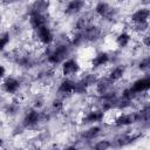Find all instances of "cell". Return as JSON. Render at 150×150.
I'll return each instance as SVG.
<instances>
[{
    "label": "cell",
    "instance_id": "1",
    "mask_svg": "<svg viewBox=\"0 0 150 150\" xmlns=\"http://www.w3.org/2000/svg\"><path fill=\"white\" fill-rule=\"evenodd\" d=\"M69 55V46L68 45H59L56 46L48 55H47V62L49 64H61Z\"/></svg>",
    "mask_w": 150,
    "mask_h": 150
},
{
    "label": "cell",
    "instance_id": "2",
    "mask_svg": "<svg viewBox=\"0 0 150 150\" xmlns=\"http://www.w3.org/2000/svg\"><path fill=\"white\" fill-rule=\"evenodd\" d=\"M61 64V73L64 77H70L80 70V64L75 59H66Z\"/></svg>",
    "mask_w": 150,
    "mask_h": 150
},
{
    "label": "cell",
    "instance_id": "3",
    "mask_svg": "<svg viewBox=\"0 0 150 150\" xmlns=\"http://www.w3.org/2000/svg\"><path fill=\"white\" fill-rule=\"evenodd\" d=\"M41 120V114L39 111V109H29L23 118H22V127L23 128H33L35 125H38V123Z\"/></svg>",
    "mask_w": 150,
    "mask_h": 150
},
{
    "label": "cell",
    "instance_id": "4",
    "mask_svg": "<svg viewBox=\"0 0 150 150\" xmlns=\"http://www.w3.org/2000/svg\"><path fill=\"white\" fill-rule=\"evenodd\" d=\"M35 33H36L38 40H39L42 45H45V46H48V45H50V43L54 41L53 32H52V29L48 27V25H45V26L40 27L39 29L35 30Z\"/></svg>",
    "mask_w": 150,
    "mask_h": 150
},
{
    "label": "cell",
    "instance_id": "5",
    "mask_svg": "<svg viewBox=\"0 0 150 150\" xmlns=\"http://www.w3.org/2000/svg\"><path fill=\"white\" fill-rule=\"evenodd\" d=\"M20 81L13 76H8L2 82V90L7 94H16L18 90L20 89Z\"/></svg>",
    "mask_w": 150,
    "mask_h": 150
},
{
    "label": "cell",
    "instance_id": "6",
    "mask_svg": "<svg viewBox=\"0 0 150 150\" xmlns=\"http://www.w3.org/2000/svg\"><path fill=\"white\" fill-rule=\"evenodd\" d=\"M137 122V115L136 112H124L120 114L115 118V124L117 127H128L132 123Z\"/></svg>",
    "mask_w": 150,
    "mask_h": 150
},
{
    "label": "cell",
    "instance_id": "7",
    "mask_svg": "<svg viewBox=\"0 0 150 150\" xmlns=\"http://www.w3.org/2000/svg\"><path fill=\"white\" fill-rule=\"evenodd\" d=\"M74 87H75V81L71 80L70 77H64L57 87V93L62 96L74 94Z\"/></svg>",
    "mask_w": 150,
    "mask_h": 150
},
{
    "label": "cell",
    "instance_id": "8",
    "mask_svg": "<svg viewBox=\"0 0 150 150\" xmlns=\"http://www.w3.org/2000/svg\"><path fill=\"white\" fill-rule=\"evenodd\" d=\"M130 88L136 93V94H142V93H146L150 88V79L149 77H141L137 79L136 81L132 82V84L130 86Z\"/></svg>",
    "mask_w": 150,
    "mask_h": 150
},
{
    "label": "cell",
    "instance_id": "9",
    "mask_svg": "<svg viewBox=\"0 0 150 150\" xmlns=\"http://www.w3.org/2000/svg\"><path fill=\"white\" fill-rule=\"evenodd\" d=\"M149 15H150L149 8H148V7H141V8L136 9V11L131 14L130 19H131V21H132L134 23H142V22H148Z\"/></svg>",
    "mask_w": 150,
    "mask_h": 150
},
{
    "label": "cell",
    "instance_id": "10",
    "mask_svg": "<svg viewBox=\"0 0 150 150\" xmlns=\"http://www.w3.org/2000/svg\"><path fill=\"white\" fill-rule=\"evenodd\" d=\"M29 25L30 27L36 30L40 27L47 25V19L45 14H39V13H29Z\"/></svg>",
    "mask_w": 150,
    "mask_h": 150
},
{
    "label": "cell",
    "instance_id": "11",
    "mask_svg": "<svg viewBox=\"0 0 150 150\" xmlns=\"http://www.w3.org/2000/svg\"><path fill=\"white\" fill-rule=\"evenodd\" d=\"M84 5V0H69L66 6V13L68 15H75L83 9Z\"/></svg>",
    "mask_w": 150,
    "mask_h": 150
},
{
    "label": "cell",
    "instance_id": "12",
    "mask_svg": "<svg viewBox=\"0 0 150 150\" xmlns=\"http://www.w3.org/2000/svg\"><path fill=\"white\" fill-rule=\"evenodd\" d=\"M110 61V55L107 52H98L91 60L93 68H100L105 64H108Z\"/></svg>",
    "mask_w": 150,
    "mask_h": 150
},
{
    "label": "cell",
    "instance_id": "13",
    "mask_svg": "<svg viewBox=\"0 0 150 150\" xmlns=\"http://www.w3.org/2000/svg\"><path fill=\"white\" fill-rule=\"evenodd\" d=\"M103 117H104L103 110H91V111L87 112V115L83 117V123H86V124L98 123V122L103 121Z\"/></svg>",
    "mask_w": 150,
    "mask_h": 150
},
{
    "label": "cell",
    "instance_id": "14",
    "mask_svg": "<svg viewBox=\"0 0 150 150\" xmlns=\"http://www.w3.org/2000/svg\"><path fill=\"white\" fill-rule=\"evenodd\" d=\"M94 11L101 18H110L112 14V8L110 7L109 4L104 2V1H100L98 4H96Z\"/></svg>",
    "mask_w": 150,
    "mask_h": 150
},
{
    "label": "cell",
    "instance_id": "15",
    "mask_svg": "<svg viewBox=\"0 0 150 150\" xmlns=\"http://www.w3.org/2000/svg\"><path fill=\"white\" fill-rule=\"evenodd\" d=\"M49 8V0H34L30 6V13H39L45 14Z\"/></svg>",
    "mask_w": 150,
    "mask_h": 150
},
{
    "label": "cell",
    "instance_id": "16",
    "mask_svg": "<svg viewBox=\"0 0 150 150\" xmlns=\"http://www.w3.org/2000/svg\"><path fill=\"white\" fill-rule=\"evenodd\" d=\"M125 73V68L123 66H115L108 74V79L111 81V82H116L118 80H121L123 77Z\"/></svg>",
    "mask_w": 150,
    "mask_h": 150
},
{
    "label": "cell",
    "instance_id": "17",
    "mask_svg": "<svg viewBox=\"0 0 150 150\" xmlns=\"http://www.w3.org/2000/svg\"><path fill=\"white\" fill-rule=\"evenodd\" d=\"M115 41H116V45H117L120 48H125V47L130 43V41H131V35H130L129 33H127V32H121V33L116 36Z\"/></svg>",
    "mask_w": 150,
    "mask_h": 150
},
{
    "label": "cell",
    "instance_id": "18",
    "mask_svg": "<svg viewBox=\"0 0 150 150\" xmlns=\"http://www.w3.org/2000/svg\"><path fill=\"white\" fill-rule=\"evenodd\" d=\"M100 131H101V128H100L98 125H93V127H90L89 129H87V130L83 131L82 137H83L84 139H87V141H91V139H94V138L100 134Z\"/></svg>",
    "mask_w": 150,
    "mask_h": 150
},
{
    "label": "cell",
    "instance_id": "19",
    "mask_svg": "<svg viewBox=\"0 0 150 150\" xmlns=\"http://www.w3.org/2000/svg\"><path fill=\"white\" fill-rule=\"evenodd\" d=\"M11 41V35L8 32H2L0 33V52L5 50V48L7 47V45Z\"/></svg>",
    "mask_w": 150,
    "mask_h": 150
},
{
    "label": "cell",
    "instance_id": "20",
    "mask_svg": "<svg viewBox=\"0 0 150 150\" xmlns=\"http://www.w3.org/2000/svg\"><path fill=\"white\" fill-rule=\"evenodd\" d=\"M81 81H82V82L84 83V86L88 88V87H90V86L96 84V82L98 81V79L95 76V74H88V75H84Z\"/></svg>",
    "mask_w": 150,
    "mask_h": 150
},
{
    "label": "cell",
    "instance_id": "21",
    "mask_svg": "<svg viewBox=\"0 0 150 150\" xmlns=\"http://www.w3.org/2000/svg\"><path fill=\"white\" fill-rule=\"evenodd\" d=\"M111 146V143L109 141H98L97 143L94 144V148L97 149V150H104V149H108Z\"/></svg>",
    "mask_w": 150,
    "mask_h": 150
},
{
    "label": "cell",
    "instance_id": "22",
    "mask_svg": "<svg viewBox=\"0 0 150 150\" xmlns=\"http://www.w3.org/2000/svg\"><path fill=\"white\" fill-rule=\"evenodd\" d=\"M149 67H150V61H149V57H145V59H143V60H141V62L138 63V68L141 69V70H148L149 69Z\"/></svg>",
    "mask_w": 150,
    "mask_h": 150
},
{
    "label": "cell",
    "instance_id": "23",
    "mask_svg": "<svg viewBox=\"0 0 150 150\" xmlns=\"http://www.w3.org/2000/svg\"><path fill=\"white\" fill-rule=\"evenodd\" d=\"M53 108H54L55 110H61V109L63 108L62 101H61L60 98H55V100L53 101Z\"/></svg>",
    "mask_w": 150,
    "mask_h": 150
},
{
    "label": "cell",
    "instance_id": "24",
    "mask_svg": "<svg viewBox=\"0 0 150 150\" xmlns=\"http://www.w3.org/2000/svg\"><path fill=\"white\" fill-rule=\"evenodd\" d=\"M5 75H6V68L2 64H0V79H4Z\"/></svg>",
    "mask_w": 150,
    "mask_h": 150
},
{
    "label": "cell",
    "instance_id": "25",
    "mask_svg": "<svg viewBox=\"0 0 150 150\" xmlns=\"http://www.w3.org/2000/svg\"><path fill=\"white\" fill-rule=\"evenodd\" d=\"M7 1H9V2H18V1H21V0H7Z\"/></svg>",
    "mask_w": 150,
    "mask_h": 150
},
{
    "label": "cell",
    "instance_id": "26",
    "mask_svg": "<svg viewBox=\"0 0 150 150\" xmlns=\"http://www.w3.org/2000/svg\"><path fill=\"white\" fill-rule=\"evenodd\" d=\"M2 144H4V141H2V138H0V148L2 146Z\"/></svg>",
    "mask_w": 150,
    "mask_h": 150
}]
</instances>
